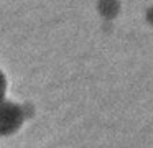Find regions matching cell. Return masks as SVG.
I'll return each instance as SVG.
<instances>
[{
	"label": "cell",
	"instance_id": "1",
	"mask_svg": "<svg viewBox=\"0 0 153 148\" xmlns=\"http://www.w3.org/2000/svg\"><path fill=\"white\" fill-rule=\"evenodd\" d=\"M18 109L15 105H8V104H0V132H8L12 130V127H17L18 125Z\"/></svg>",
	"mask_w": 153,
	"mask_h": 148
},
{
	"label": "cell",
	"instance_id": "2",
	"mask_svg": "<svg viewBox=\"0 0 153 148\" xmlns=\"http://www.w3.org/2000/svg\"><path fill=\"white\" fill-rule=\"evenodd\" d=\"M5 89H7V84H5V77H4V74H2V72H0V104H2V102H4Z\"/></svg>",
	"mask_w": 153,
	"mask_h": 148
}]
</instances>
